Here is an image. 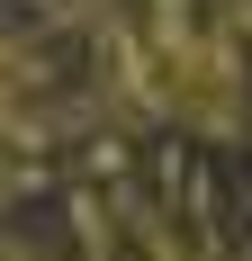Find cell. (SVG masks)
<instances>
[{
	"instance_id": "6da1fadb",
	"label": "cell",
	"mask_w": 252,
	"mask_h": 261,
	"mask_svg": "<svg viewBox=\"0 0 252 261\" xmlns=\"http://www.w3.org/2000/svg\"><path fill=\"white\" fill-rule=\"evenodd\" d=\"M144 18V45L162 63V90H171V126L225 144L252 126V45L216 18V0H135Z\"/></svg>"
},
{
	"instance_id": "7a4b0ae2",
	"label": "cell",
	"mask_w": 252,
	"mask_h": 261,
	"mask_svg": "<svg viewBox=\"0 0 252 261\" xmlns=\"http://www.w3.org/2000/svg\"><path fill=\"white\" fill-rule=\"evenodd\" d=\"M216 18H225L234 36H243V45H252V0H216Z\"/></svg>"
},
{
	"instance_id": "3957f363",
	"label": "cell",
	"mask_w": 252,
	"mask_h": 261,
	"mask_svg": "<svg viewBox=\"0 0 252 261\" xmlns=\"http://www.w3.org/2000/svg\"><path fill=\"white\" fill-rule=\"evenodd\" d=\"M9 261H45V243H36V234H18V243H9Z\"/></svg>"
}]
</instances>
